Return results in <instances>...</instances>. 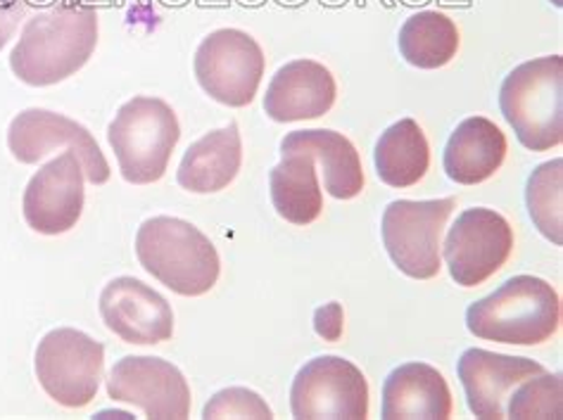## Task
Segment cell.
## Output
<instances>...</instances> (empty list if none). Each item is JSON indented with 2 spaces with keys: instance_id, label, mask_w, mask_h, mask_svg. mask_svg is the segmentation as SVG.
<instances>
[{
  "instance_id": "obj_1",
  "label": "cell",
  "mask_w": 563,
  "mask_h": 420,
  "mask_svg": "<svg viewBox=\"0 0 563 420\" xmlns=\"http://www.w3.org/2000/svg\"><path fill=\"white\" fill-rule=\"evenodd\" d=\"M98 46V10L63 0L34 14L10 53V69L26 86H53L74 77Z\"/></svg>"
},
{
  "instance_id": "obj_2",
  "label": "cell",
  "mask_w": 563,
  "mask_h": 420,
  "mask_svg": "<svg viewBox=\"0 0 563 420\" xmlns=\"http://www.w3.org/2000/svg\"><path fill=\"white\" fill-rule=\"evenodd\" d=\"M561 325V299L538 276H514L466 311L471 335L487 342L532 347L550 340Z\"/></svg>"
},
{
  "instance_id": "obj_3",
  "label": "cell",
  "mask_w": 563,
  "mask_h": 420,
  "mask_svg": "<svg viewBox=\"0 0 563 420\" xmlns=\"http://www.w3.org/2000/svg\"><path fill=\"white\" fill-rule=\"evenodd\" d=\"M136 257L147 274L181 297L207 295L221 272L212 240L179 217L143 221L136 233Z\"/></svg>"
},
{
  "instance_id": "obj_4",
  "label": "cell",
  "mask_w": 563,
  "mask_h": 420,
  "mask_svg": "<svg viewBox=\"0 0 563 420\" xmlns=\"http://www.w3.org/2000/svg\"><path fill=\"white\" fill-rule=\"evenodd\" d=\"M499 108L518 143L547 153L563 143V57L518 65L499 88Z\"/></svg>"
},
{
  "instance_id": "obj_5",
  "label": "cell",
  "mask_w": 563,
  "mask_h": 420,
  "mask_svg": "<svg viewBox=\"0 0 563 420\" xmlns=\"http://www.w3.org/2000/svg\"><path fill=\"white\" fill-rule=\"evenodd\" d=\"M181 126L165 100L136 96L117 110L108 141L126 184L151 186L167 174Z\"/></svg>"
},
{
  "instance_id": "obj_6",
  "label": "cell",
  "mask_w": 563,
  "mask_h": 420,
  "mask_svg": "<svg viewBox=\"0 0 563 420\" xmlns=\"http://www.w3.org/2000/svg\"><path fill=\"white\" fill-rule=\"evenodd\" d=\"M456 200H395L383 212L380 235L393 264L413 280H431L442 268V233Z\"/></svg>"
},
{
  "instance_id": "obj_7",
  "label": "cell",
  "mask_w": 563,
  "mask_h": 420,
  "mask_svg": "<svg viewBox=\"0 0 563 420\" xmlns=\"http://www.w3.org/2000/svg\"><path fill=\"white\" fill-rule=\"evenodd\" d=\"M36 378L51 399L65 409H84L98 395L106 368V347L74 328L43 335L34 356Z\"/></svg>"
},
{
  "instance_id": "obj_8",
  "label": "cell",
  "mask_w": 563,
  "mask_h": 420,
  "mask_svg": "<svg viewBox=\"0 0 563 420\" xmlns=\"http://www.w3.org/2000/svg\"><path fill=\"white\" fill-rule=\"evenodd\" d=\"M264 67L262 46L241 29H217L202 38L192 59L202 91L227 108H245L255 100Z\"/></svg>"
},
{
  "instance_id": "obj_9",
  "label": "cell",
  "mask_w": 563,
  "mask_h": 420,
  "mask_svg": "<svg viewBox=\"0 0 563 420\" xmlns=\"http://www.w3.org/2000/svg\"><path fill=\"white\" fill-rule=\"evenodd\" d=\"M290 411L300 420H364L368 416V383L347 358L317 356L295 375Z\"/></svg>"
},
{
  "instance_id": "obj_10",
  "label": "cell",
  "mask_w": 563,
  "mask_h": 420,
  "mask_svg": "<svg viewBox=\"0 0 563 420\" xmlns=\"http://www.w3.org/2000/svg\"><path fill=\"white\" fill-rule=\"evenodd\" d=\"M511 252V223L487 207H473L459 214L442 245L450 276L462 288H476L495 276L509 262Z\"/></svg>"
},
{
  "instance_id": "obj_11",
  "label": "cell",
  "mask_w": 563,
  "mask_h": 420,
  "mask_svg": "<svg viewBox=\"0 0 563 420\" xmlns=\"http://www.w3.org/2000/svg\"><path fill=\"white\" fill-rule=\"evenodd\" d=\"M8 147L22 164H36L57 147H69L79 157L86 181L106 186L110 181V164L102 155L91 131L74 119L43 108L24 110L10 122Z\"/></svg>"
},
{
  "instance_id": "obj_12",
  "label": "cell",
  "mask_w": 563,
  "mask_h": 420,
  "mask_svg": "<svg viewBox=\"0 0 563 420\" xmlns=\"http://www.w3.org/2000/svg\"><path fill=\"white\" fill-rule=\"evenodd\" d=\"M108 397L139 407L145 418L184 420L190 413V387L184 373L159 356H124L108 375Z\"/></svg>"
},
{
  "instance_id": "obj_13",
  "label": "cell",
  "mask_w": 563,
  "mask_h": 420,
  "mask_svg": "<svg viewBox=\"0 0 563 420\" xmlns=\"http://www.w3.org/2000/svg\"><path fill=\"white\" fill-rule=\"evenodd\" d=\"M84 181L81 162L74 150L43 164L26 184L22 200L29 229L41 235H63L77 226L86 200Z\"/></svg>"
},
{
  "instance_id": "obj_14",
  "label": "cell",
  "mask_w": 563,
  "mask_h": 420,
  "mask_svg": "<svg viewBox=\"0 0 563 420\" xmlns=\"http://www.w3.org/2000/svg\"><path fill=\"white\" fill-rule=\"evenodd\" d=\"M98 309L110 333L126 344H159L174 335L172 305L139 278L110 280L100 292Z\"/></svg>"
},
{
  "instance_id": "obj_15",
  "label": "cell",
  "mask_w": 563,
  "mask_h": 420,
  "mask_svg": "<svg viewBox=\"0 0 563 420\" xmlns=\"http://www.w3.org/2000/svg\"><path fill=\"white\" fill-rule=\"evenodd\" d=\"M540 373H544V366L532 358L497 354L481 347L466 350L456 364L468 409L483 420L507 418V401L514 389Z\"/></svg>"
},
{
  "instance_id": "obj_16",
  "label": "cell",
  "mask_w": 563,
  "mask_h": 420,
  "mask_svg": "<svg viewBox=\"0 0 563 420\" xmlns=\"http://www.w3.org/2000/svg\"><path fill=\"white\" fill-rule=\"evenodd\" d=\"M338 86L331 69L314 59H292L280 67L266 88L264 112L278 124L305 122L331 112Z\"/></svg>"
},
{
  "instance_id": "obj_17",
  "label": "cell",
  "mask_w": 563,
  "mask_h": 420,
  "mask_svg": "<svg viewBox=\"0 0 563 420\" xmlns=\"http://www.w3.org/2000/svg\"><path fill=\"white\" fill-rule=\"evenodd\" d=\"M452 407L450 385L431 364L397 366L383 383V420H444L452 416Z\"/></svg>"
},
{
  "instance_id": "obj_18",
  "label": "cell",
  "mask_w": 563,
  "mask_h": 420,
  "mask_svg": "<svg viewBox=\"0 0 563 420\" xmlns=\"http://www.w3.org/2000/svg\"><path fill=\"white\" fill-rule=\"evenodd\" d=\"M243 167V141L241 129L231 122L224 129L205 133L200 141L192 143L176 172V181L188 192L210 195L233 184Z\"/></svg>"
},
{
  "instance_id": "obj_19",
  "label": "cell",
  "mask_w": 563,
  "mask_h": 420,
  "mask_svg": "<svg viewBox=\"0 0 563 420\" xmlns=\"http://www.w3.org/2000/svg\"><path fill=\"white\" fill-rule=\"evenodd\" d=\"M507 157V136L485 117H468L444 145V172L459 186H478L493 178Z\"/></svg>"
},
{
  "instance_id": "obj_20",
  "label": "cell",
  "mask_w": 563,
  "mask_h": 420,
  "mask_svg": "<svg viewBox=\"0 0 563 420\" xmlns=\"http://www.w3.org/2000/svg\"><path fill=\"white\" fill-rule=\"evenodd\" d=\"M280 150H305L323 167V186L335 200H352L364 190V169L357 147L333 129L292 131Z\"/></svg>"
},
{
  "instance_id": "obj_21",
  "label": "cell",
  "mask_w": 563,
  "mask_h": 420,
  "mask_svg": "<svg viewBox=\"0 0 563 420\" xmlns=\"http://www.w3.org/2000/svg\"><path fill=\"white\" fill-rule=\"evenodd\" d=\"M276 214L295 226H309L323 212V190L314 157L305 150H280V162L269 176Z\"/></svg>"
},
{
  "instance_id": "obj_22",
  "label": "cell",
  "mask_w": 563,
  "mask_h": 420,
  "mask_svg": "<svg viewBox=\"0 0 563 420\" xmlns=\"http://www.w3.org/2000/svg\"><path fill=\"white\" fill-rule=\"evenodd\" d=\"M374 162L376 174L385 186H417L431 167V147H428L423 129L413 119H399L397 124L380 133Z\"/></svg>"
},
{
  "instance_id": "obj_23",
  "label": "cell",
  "mask_w": 563,
  "mask_h": 420,
  "mask_svg": "<svg viewBox=\"0 0 563 420\" xmlns=\"http://www.w3.org/2000/svg\"><path fill=\"white\" fill-rule=\"evenodd\" d=\"M397 46L411 67L440 69L450 65L459 51V29L450 14L423 10L399 29Z\"/></svg>"
},
{
  "instance_id": "obj_24",
  "label": "cell",
  "mask_w": 563,
  "mask_h": 420,
  "mask_svg": "<svg viewBox=\"0 0 563 420\" xmlns=\"http://www.w3.org/2000/svg\"><path fill=\"white\" fill-rule=\"evenodd\" d=\"M563 159L556 157L552 162H544L528 178L526 188V202L532 223L538 231L552 240L554 245H563Z\"/></svg>"
},
{
  "instance_id": "obj_25",
  "label": "cell",
  "mask_w": 563,
  "mask_h": 420,
  "mask_svg": "<svg viewBox=\"0 0 563 420\" xmlns=\"http://www.w3.org/2000/svg\"><path fill=\"white\" fill-rule=\"evenodd\" d=\"M509 418H561V375L540 373L518 385L507 407Z\"/></svg>"
},
{
  "instance_id": "obj_26",
  "label": "cell",
  "mask_w": 563,
  "mask_h": 420,
  "mask_svg": "<svg viewBox=\"0 0 563 420\" xmlns=\"http://www.w3.org/2000/svg\"><path fill=\"white\" fill-rule=\"evenodd\" d=\"M202 418H274L266 401L247 387H229L217 393L207 404Z\"/></svg>"
},
{
  "instance_id": "obj_27",
  "label": "cell",
  "mask_w": 563,
  "mask_h": 420,
  "mask_svg": "<svg viewBox=\"0 0 563 420\" xmlns=\"http://www.w3.org/2000/svg\"><path fill=\"white\" fill-rule=\"evenodd\" d=\"M343 307H340L338 302H331V305H323L321 309L314 311V328L317 333L329 340V342H335L340 340V335H343Z\"/></svg>"
},
{
  "instance_id": "obj_28",
  "label": "cell",
  "mask_w": 563,
  "mask_h": 420,
  "mask_svg": "<svg viewBox=\"0 0 563 420\" xmlns=\"http://www.w3.org/2000/svg\"><path fill=\"white\" fill-rule=\"evenodd\" d=\"M24 14H26L24 0H0V51L8 46L14 32H18Z\"/></svg>"
}]
</instances>
